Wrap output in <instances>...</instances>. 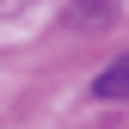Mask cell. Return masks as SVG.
<instances>
[{
  "label": "cell",
  "instance_id": "obj_1",
  "mask_svg": "<svg viewBox=\"0 0 129 129\" xmlns=\"http://www.w3.org/2000/svg\"><path fill=\"white\" fill-rule=\"evenodd\" d=\"M92 99H105V105H129V49L117 55V61H105L99 68V80H92Z\"/></svg>",
  "mask_w": 129,
  "mask_h": 129
}]
</instances>
